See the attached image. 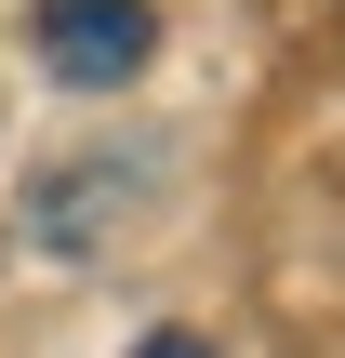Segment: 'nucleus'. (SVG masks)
Returning a JSON list of instances; mask_svg holds the SVG:
<instances>
[{
    "mask_svg": "<svg viewBox=\"0 0 345 358\" xmlns=\"http://www.w3.org/2000/svg\"><path fill=\"white\" fill-rule=\"evenodd\" d=\"M146 186H160V146H66V159H40V173L13 186V226H27V252L93 266V252L146 213Z\"/></svg>",
    "mask_w": 345,
    "mask_h": 358,
    "instance_id": "f257e3e1",
    "label": "nucleus"
},
{
    "mask_svg": "<svg viewBox=\"0 0 345 358\" xmlns=\"http://www.w3.org/2000/svg\"><path fill=\"white\" fill-rule=\"evenodd\" d=\"M133 358H213V345H199V332H146Z\"/></svg>",
    "mask_w": 345,
    "mask_h": 358,
    "instance_id": "7ed1b4c3",
    "label": "nucleus"
},
{
    "mask_svg": "<svg viewBox=\"0 0 345 358\" xmlns=\"http://www.w3.org/2000/svg\"><path fill=\"white\" fill-rule=\"evenodd\" d=\"M27 53L66 93H120L160 53V0H27Z\"/></svg>",
    "mask_w": 345,
    "mask_h": 358,
    "instance_id": "f03ea898",
    "label": "nucleus"
}]
</instances>
